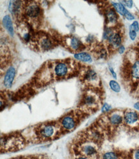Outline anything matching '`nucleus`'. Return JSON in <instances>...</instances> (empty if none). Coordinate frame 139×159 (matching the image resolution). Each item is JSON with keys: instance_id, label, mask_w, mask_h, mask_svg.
Wrapping results in <instances>:
<instances>
[{"instance_id": "39448f33", "label": "nucleus", "mask_w": 139, "mask_h": 159, "mask_svg": "<svg viewBox=\"0 0 139 159\" xmlns=\"http://www.w3.org/2000/svg\"><path fill=\"white\" fill-rule=\"evenodd\" d=\"M55 75L58 78L65 76L68 73V66L64 63H60L56 65L55 68Z\"/></svg>"}, {"instance_id": "ddd939ff", "label": "nucleus", "mask_w": 139, "mask_h": 159, "mask_svg": "<svg viewBox=\"0 0 139 159\" xmlns=\"http://www.w3.org/2000/svg\"><path fill=\"white\" fill-rule=\"evenodd\" d=\"M109 41L110 44H111L113 46L117 47L120 46V44L122 42V38L120 35L117 33H114L112 34L110 38L109 39Z\"/></svg>"}, {"instance_id": "cd10ccee", "label": "nucleus", "mask_w": 139, "mask_h": 159, "mask_svg": "<svg viewBox=\"0 0 139 159\" xmlns=\"http://www.w3.org/2000/svg\"><path fill=\"white\" fill-rule=\"evenodd\" d=\"M125 50V48L123 47V46H120L119 48V52L120 54H123Z\"/></svg>"}, {"instance_id": "c756f323", "label": "nucleus", "mask_w": 139, "mask_h": 159, "mask_svg": "<svg viewBox=\"0 0 139 159\" xmlns=\"http://www.w3.org/2000/svg\"><path fill=\"white\" fill-rule=\"evenodd\" d=\"M77 159H88V158L86 157H80L78 158Z\"/></svg>"}, {"instance_id": "f3484780", "label": "nucleus", "mask_w": 139, "mask_h": 159, "mask_svg": "<svg viewBox=\"0 0 139 159\" xmlns=\"http://www.w3.org/2000/svg\"><path fill=\"white\" fill-rule=\"evenodd\" d=\"M106 17L108 21H109V22L111 23H114L116 22L117 19V14L113 9H110V10L107 12Z\"/></svg>"}, {"instance_id": "7ed1b4c3", "label": "nucleus", "mask_w": 139, "mask_h": 159, "mask_svg": "<svg viewBox=\"0 0 139 159\" xmlns=\"http://www.w3.org/2000/svg\"><path fill=\"white\" fill-rule=\"evenodd\" d=\"M112 4L116 11L119 12L120 15L124 16L128 20H133L134 19L133 16L124 7V5L119 3H113Z\"/></svg>"}, {"instance_id": "aec40b11", "label": "nucleus", "mask_w": 139, "mask_h": 159, "mask_svg": "<svg viewBox=\"0 0 139 159\" xmlns=\"http://www.w3.org/2000/svg\"><path fill=\"white\" fill-rule=\"evenodd\" d=\"M109 84H110L111 89L113 91H114L115 92L118 93L120 91V86L117 82H116L115 81H110Z\"/></svg>"}, {"instance_id": "1a4fd4ad", "label": "nucleus", "mask_w": 139, "mask_h": 159, "mask_svg": "<svg viewBox=\"0 0 139 159\" xmlns=\"http://www.w3.org/2000/svg\"><path fill=\"white\" fill-rule=\"evenodd\" d=\"M39 46L44 50H48L53 47L52 41L48 37H43L39 41Z\"/></svg>"}, {"instance_id": "c85d7f7f", "label": "nucleus", "mask_w": 139, "mask_h": 159, "mask_svg": "<svg viewBox=\"0 0 139 159\" xmlns=\"http://www.w3.org/2000/svg\"><path fill=\"white\" fill-rule=\"evenodd\" d=\"M134 108H136L137 110H139V102H136L134 104Z\"/></svg>"}, {"instance_id": "b1692460", "label": "nucleus", "mask_w": 139, "mask_h": 159, "mask_svg": "<svg viewBox=\"0 0 139 159\" xmlns=\"http://www.w3.org/2000/svg\"><path fill=\"white\" fill-rule=\"evenodd\" d=\"M129 37H130V39H131L132 40H135V39L136 38V36H137V32H135V30H132V29H129Z\"/></svg>"}, {"instance_id": "4be33fe9", "label": "nucleus", "mask_w": 139, "mask_h": 159, "mask_svg": "<svg viewBox=\"0 0 139 159\" xmlns=\"http://www.w3.org/2000/svg\"><path fill=\"white\" fill-rule=\"evenodd\" d=\"M129 29H132L135 30V32H137L139 30V25H138V23L137 21H134L133 23L129 26Z\"/></svg>"}, {"instance_id": "20e7f679", "label": "nucleus", "mask_w": 139, "mask_h": 159, "mask_svg": "<svg viewBox=\"0 0 139 159\" xmlns=\"http://www.w3.org/2000/svg\"><path fill=\"white\" fill-rule=\"evenodd\" d=\"M61 124L65 130L71 131L73 130L76 126V122L74 118L70 115L65 116L61 121Z\"/></svg>"}, {"instance_id": "6e6552de", "label": "nucleus", "mask_w": 139, "mask_h": 159, "mask_svg": "<svg viewBox=\"0 0 139 159\" xmlns=\"http://www.w3.org/2000/svg\"><path fill=\"white\" fill-rule=\"evenodd\" d=\"M3 25L7 30L8 34L12 36L13 35V28L12 19L10 16L6 15L5 16H4L3 18Z\"/></svg>"}, {"instance_id": "f257e3e1", "label": "nucleus", "mask_w": 139, "mask_h": 159, "mask_svg": "<svg viewBox=\"0 0 139 159\" xmlns=\"http://www.w3.org/2000/svg\"><path fill=\"white\" fill-rule=\"evenodd\" d=\"M25 14L30 18H37L40 14V8L37 4H30L25 9Z\"/></svg>"}, {"instance_id": "f03ea898", "label": "nucleus", "mask_w": 139, "mask_h": 159, "mask_svg": "<svg viewBox=\"0 0 139 159\" xmlns=\"http://www.w3.org/2000/svg\"><path fill=\"white\" fill-rule=\"evenodd\" d=\"M15 74H16L15 69L13 66H10L8 69L7 73L5 75H4V78L3 83L5 87L8 88L11 87L12 83H13V79H14Z\"/></svg>"}, {"instance_id": "2eb2a0df", "label": "nucleus", "mask_w": 139, "mask_h": 159, "mask_svg": "<svg viewBox=\"0 0 139 159\" xmlns=\"http://www.w3.org/2000/svg\"><path fill=\"white\" fill-rule=\"evenodd\" d=\"M110 122L114 125H119L122 123L123 117L119 113H113L109 118Z\"/></svg>"}, {"instance_id": "9d476101", "label": "nucleus", "mask_w": 139, "mask_h": 159, "mask_svg": "<svg viewBox=\"0 0 139 159\" xmlns=\"http://www.w3.org/2000/svg\"><path fill=\"white\" fill-rule=\"evenodd\" d=\"M21 2L20 1H10L9 3L8 8L10 12L12 14H17L19 13L21 6Z\"/></svg>"}, {"instance_id": "a211bd4d", "label": "nucleus", "mask_w": 139, "mask_h": 159, "mask_svg": "<svg viewBox=\"0 0 139 159\" xmlns=\"http://www.w3.org/2000/svg\"><path fill=\"white\" fill-rule=\"evenodd\" d=\"M132 75L133 78L139 79V61H137L132 66Z\"/></svg>"}, {"instance_id": "5701e85b", "label": "nucleus", "mask_w": 139, "mask_h": 159, "mask_svg": "<svg viewBox=\"0 0 139 159\" xmlns=\"http://www.w3.org/2000/svg\"><path fill=\"white\" fill-rule=\"evenodd\" d=\"M111 106L110 105V104H107V103H105L104 105H103L102 106V108H101V112L103 113H105V112H109V110H111Z\"/></svg>"}, {"instance_id": "4468645a", "label": "nucleus", "mask_w": 139, "mask_h": 159, "mask_svg": "<svg viewBox=\"0 0 139 159\" xmlns=\"http://www.w3.org/2000/svg\"><path fill=\"white\" fill-rule=\"evenodd\" d=\"M68 45L74 50H77L81 47V42L78 38L71 37L68 39Z\"/></svg>"}, {"instance_id": "423d86ee", "label": "nucleus", "mask_w": 139, "mask_h": 159, "mask_svg": "<svg viewBox=\"0 0 139 159\" xmlns=\"http://www.w3.org/2000/svg\"><path fill=\"white\" fill-rule=\"evenodd\" d=\"M55 130L51 125H46L40 128L39 133L44 138H50L53 135Z\"/></svg>"}, {"instance_id": "dca6fc26", "label": "nucleus", "mask_w": 139, "mask_h": 159, "mask_svg": "<svg viewBox=\"0 0 139 159\" xmlns=\"http://www.w3.org/2000/svg\"><path fill=\"white\" fill-rule=\"evenodd\" d=\"M84 102L88 106H92L96 103V98L92 94H87L84 98Z\"/></svg>"}, {"instance_id": "9b49d317", "label": "nucleus", "mask_w": 139, "mask_h": 159, "mask_svg": "<svg viewBox=\"0 0 139 159\" xmlns=\"http://www.w3.org/2000/svg\"><path fill=\"white\" fill-rule=\"evenodd\" d=\"M82 151L84 155L87 156H92L94 155H96L97 153L96 148L90 144H87L83 146Z\"/></svg>"}, {"instance_id": "bb28decb", "label": "nucleus", "mask_w": 139, "mask_h": 159, "mask_svg": "<svg viewBox=\"0 0 139 159\" xmlns=\"http://www.w3.org/2000/svg\"><path fill=\"white\" fill-rule=\"evenodd\" d=\"M110 72H111V74H112V75H113L114 78L115 79V78H117V74H116L115 72H114V69H112V68H111V67H110Z\"/></svg>"}, {"instance_id": "6ab92c4d", "label": "nucleus", "mask_w": 139, "mask_h": 159, "mask_svg": "<svg viewBox=\"0 0 139 159\" xmlns=\"http://www.w3.org/2000/svg\"><path fill=\"white\" fill-rule=\"evenodd\" d=\"M85 79L88 81H95L97 79V74L94 70H89L85 74Z\"/></svg>"}, {"instance_id": "412c9836", "label": "nucleus", "mask_w": 139, "mask_h": 159, "mask_svg": "<svg viewBox=\"0 0 139 159\" xmlns=\"http://www.w3.org/2000/svg\"><path fill=\"white\" fill-rule=\"evenodd\" d=\"M103 159H119L117 154L114 152H107L103 156Z\"/></svg>"}, {"instance_id": "0eeeda50", "label": "nucleus", "mask_w": 139, "mask_h": 159, "mask_svg": "<svg viewBox=\"0 0 139 159\" xmlns=\"http://www.w3.org/2000/svg\"><path fill=\"white\" fill-rule=\"evenodd\" d=\"M138 120V115L135 112H128L124 114V121L128 124H133Z\"/></svg>"}, {"instance_id": "a878e982", "label": "nucleus", "mask_w": 139, "mask_h": 159, "mask_svg": "<svg viewBox=\"0 0 139 159\" xmlns=\"http://www.w3.org/2000/svg\"><path fill=\"white\" fill-rule=\"evenodd\" d=\"M133 158L134 159H139V149H137L133 153Z\"/></svg>"}, {"instance_id": "393cba45", "label": "nucleus", "mask_w": 139, "mask_h": 159, "mask_svg": "<svg viewBox=\"0 0 139 159\" xmlns=\"http://www.w3.org/2000/svg\"><path fill=\"white\" fill-rule=\"evenodd\" d=\"M121 3H124L125 5L129 7V8L132 7V5H133V2L132 1H123V2H121Z\"/></svg>"}, {"instance_id": "f8f14e48", "label": "nucleus", "mask_w": 139, "mask_h": 159, "mask_svg": "<svg viewBox=\"0 0 139 159\" xmlns=\"http://www.w3.org/2000/svg\"><path fill=\"white\" fill-rule=\"evenodd\" d=\"M74 57L76 59V60L83 62L89 63V62H92V59L91 55H89L88 53L86 52H81V53L76 54L74 55Z\"/></svg>"}]
</instances>
